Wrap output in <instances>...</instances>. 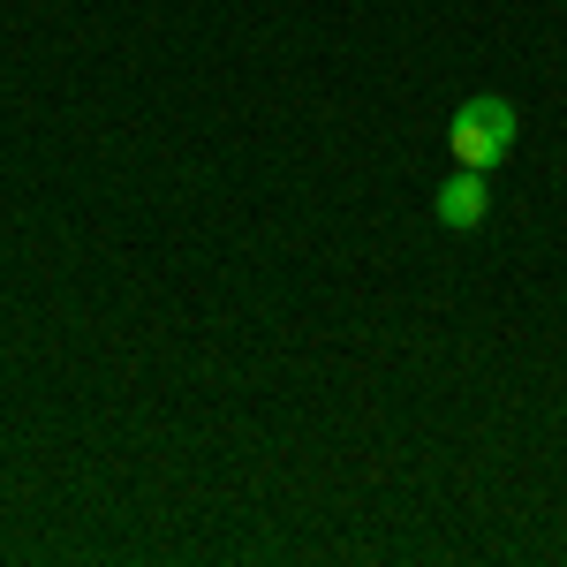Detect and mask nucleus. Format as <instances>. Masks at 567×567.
I'll use <instances>...</instances> for the list:
<instances>
[{"mask_svg": "<svg viewBox=\"0 0 567 567\" xmlns=\"http://www.w3.org/2000/svg\"><path fill=\"white\" fill-rule=\"evenodd\" d=\"M484 205H492V189H484V175H470V167H454V175L439 182V227H454V235H470V227H484Z\"/></svg>", "mask_w": 567, "mask_h": 567, "instance_id": "obj_2", "label": "nucleus"}, {"mask_svg": "<svg viewBox=\"0 0 567 567\" xmlns=\"http://www.w3.org/2000/svg\"><path fill=\"white\" fill-rule=\"evenodd\" d=\"M515 106L507 99H470L462 114H454V130H446V152H454V167H470V175H484V167H499L507 159V144H515Z\"/></svg>", "mask_w": 567, "mask_h": 567, "instance_id": "obj_1", "label": "nucleus"}]
</instances>
